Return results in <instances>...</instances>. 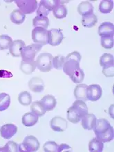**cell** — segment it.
<instances>
[{"label":"cell","mask_w":114,"mask_h":152,"mask_svg":"<svg viewBox=\"0 0 114 152\" xmlns=\"http://www.w3.org/2000/svg\"><path fill=\"white\" fill-rule=\"evenodd\" d=\"M96 136L102 142L111 141L114 137L113 128L111 124L105 119H99L96 120V124L93 129Z\"/></svg>","instance_id":"cell-1"},{"label":"cell","mask_w":114,"mask_h":152,"mask_svg":"<svg viewBox=\"0 0 114 152\" xmlns=\"http://www.w3.org/2000/svg\"><path fill=\"white\" fill-rule=\"evenodd\" d=\"M82 56L78 52H73L67 55L65 57V62L63 65V71L68 75L71 77L75 71L80 68V62Z\"/></svg>","instance_id":"cell-2"},{"label":"cell","mask_w":114,"mask_h":152,"mask_svg":"<svg viewBox=\"0 0 114 152\" xmlns=\"http://www.w3.org/2000/svg\"><path fill=\"white\" fill-rule=\"evenodd\" d=\"M100 65L103 67L102 73L107 77H113L114 58L113 56L109 53L102 55L99 60Z\"/></svg>","instance_id":"cell-3"},{"label":"cell","mask_w":114,"mask_h":152,"mask_svg":"<svg viewBox=\"0 0 114 152\" xmlns=\"http://www.w3.org/2000/svg\"><path fill=\"white\" fill-rule=\"evenodd\" d=\"M53 57L50 53H42L35 61L36 67L42 72H48L53 69Z\"/></svg>","instance_id":"cell-4"},{"label":"cell","mask_w":114,"mask_h":152,"mask_svg":"<svg viewBox=\"0 0 114 152\" xmlns=\"http://www.w3.org/2000/svg\"><path fill=\"white\" fill-rule=\"evenodd\" d=\"M39 140L33 135H28L24 138L23 143L19 145L20 152H34L40 148Z\"/></svg>","instance_id":"cell-5"},{"label":"cell","mask_w":114,"mask_h":152,"mask_svg":"<svg viewBox=\"0 0 114 152\" xmlns=\"http://www.w3.org/2000/svg\"><path fill=\"white\" fill-rule=\"evenodd\" d=\"M42 45L38 44H32L24 47L21 50V57L22 61H33L35 57L42 49Z\"/></svg>","instance_id":"cell-6"},{"label":"cell","mask_w":114,"mask_h":152,"mask_svg":"<svg viewBox=\"0 0 114 152\" xmlns=\"http://www.w3.org/2000/svg\"><path fill=\"white\" fill-rule=\"evenodd\" d=\"M24 14H31L38 9V1L36 0H16L14 1Z\"/></svg>","instance_id":"cell-7"},{"label":"cell","mask_w":114,"mask_h":152,"mask_svg":"<svg viewBox=\"0 0 114 152\" xmlns=\"http://www.w3.org/2000/svg\"><path fill=\"white\" fill-rule=\"evenodd\" d=\"M58 2V0H42L40 2L39 7L37 10V15L42 17H47Z\"/></svg>","instance_id":"cell-8"},{"label":"cell","mask_w":114,"mask_h":152,"mask_svg":"<svg viewBox=\"0 0 114 152\" xmlns=\"http://www.w3.org/2000/svg\"><path fill=\"white\" fill-rule=\"evenodd\" d=\"M32 39L35 44L46 45L48 44V31L42 27H35L32 31Z\"/></svg>","instance_id":"cell-9"},{"label":"cell","mask_w":114,"mask_h":152,"mask_svg":"<svg viewBox=\"0 0 114 152\" xmlns=\"http://www.w3.org/2000/svg\"><path fill=\"white\" fill-rule=\"evenodd\" d=\"M64 38L62 33L58 28H51L48 31V44L53 47L60 45Z\"/></svg>","instance_id":"cell-10"},{"label":"cell","mask_w":114,"mask_h":152,"mask_svg":"<svg viewBox=\"0 0 114 152\" xmlns=\"http://www.w3.org/2000/svg\"><path fill=\"white\" fill-rule=\"evenodd\" d=\"M102 90L98 84H91L87 87V98L91 102H96L101 98Z\"/></svg>","instance_id":"cell-11"},{"label":"cell","mask_w":114,"mask_h":152,"mask_svg":"<svg viewBox=\"0 0 114 152\" xmlns=\"http://www.w3.org/2000/svg\"><path fill=\"white\" fill-rule=\"evenodd\" d=\"M67 121L60 116L54 117L50 121V126L56 132H63L67 128Z\"/></svg>","instance_id":"cell-12"},{"label":"cell","mask_w":114,"mask_h":152,"mask_svg":"<svg viewBox=\"0 0 114 152\" xmlns=\"http://www.w3.org/2000/svg\"><path fill=\"white\" fill-rule=\"evenodd\" d=\"M17 132V127L13 124L3 125L0 129V135L4 139H10Z\"/></svg>","instance_id":"cell-13"},{"label":"cell","mask_w":114,"mask_h":152,"mask_svg":"<svg viewBox=\"0 0 114 152\" xmlns=\"http://www.w3.org/2000/svg\"><path fill=\"white\" fill-rule=\"evenodd\" d=\"M98 34L101 37H113V24L109 22L102 23L98 27Z\"/></svg>","instance_id":"cell-14"},{"label":"cell","mask_w":114,"mask_h":152,"mask_svg":"<svg viewBox=\"0 0 114 152\" xmlns=\"http://www.w3.org/2000/svg\"><path fill=\"white\" fill-rule=\"evenodd\" d=\"M28 87L30 90L35 93H40L44 90V83L41 78L35 77L28 82Z\"/></svg>","instance_id":"cell-15"},{"label":"cell","mask_w":114,"mask_h":152,"mask_svg":"<svg viewBox=\"0 0 114 152\" xmlns=\"http://www.w3.org/2000/svg\"><path fill=\"white\" fill-rule=\"evenodd\" d=\"M97 118L93 114H87L86 115L81 119V124L85 130L91 131L94 129L96 124Z\"/></svg>","instance_id":"cell-16"},{"label":"cell","mask_w":114,"mask_h":152,"mask_svg":"<svg viewBox=\"0 0 114 152\" xmlns=\"http://www.w3.org/2000/svg\"><path fill=\"white\" fill-rule=\"evenodd\" d=\"M26 47L24 41L22 40H16L13 41L9 47V52L13 57L21 56V50Z\"/></svg>","instance_id":"cell-17"},{"label":"cell","mask_w":114,"mask_h":152,"mask_svg":"<svg viewBox=\"0 0 114 152\" xmlns=\"http://www.w3.org/2000/svg\"><path fill=\"white\" fill-rule=\"evenodd\" d=\"M72 107L74 108L75 111L78 113L80 119L88 114V107L85 104V102L80 99H77L73 102Z\"/></svg>","instance_id":"cell-18"},{"label":"cell","mask_w":114,"mask_h":152,"mask_svg":"<svg viewBox=\"0 0 114 152\" xmlns=\"http://www.w3.org/2000/svg\"><path fill=\"white\" fill-rule=\"evenodd\" d=\"M77 10H78V13L82 17H84V16L93 14L94 8L91 2L88 1H84L80 3V4L78 6Z\"/></svg>","instance_id":"cell-19"},{"label":"cell","mask_w":114,"mask_h":152,"mask_svg":"<svg viewBox=\"0 0 114 152\" xmlns=\"http://www.w3.org/2000/svg\"><path fill=\"white\" fill-rule=\"evenodd\" d=\"M41 103L45 108L46 111H51L56 108L57 105V101L56 97L51 94L45 95L40 100Z\"/></svg>","instance_id":"cell-20"},{"label":"cell","mask_w":114,"mask_h":152,"mask_svg":"<svg viewBox=\"0 0 114 152\" xmlns=\"http://www.w3.org/2000/svg\"><path fill=\"white\" fill-rule=\"evenodd\" d=\"M39 117L32 112H28L25 113L22 118V122L25 126L30 127L34 126L38 122Z\"/></svg>","instance_id":"cell-21"},{"label":"cell","mask_w":114,"mask_h":152,"mask_svg":"<svg viewBox=\"0 0 114 152\" xmlns=\"http://www.w3.org/2000/svg\"><path fill=\"white\" fill-rule=\"evenodd\" d=\"M53 15L56 17L57 19H63V18H66L68 13V11L66 6L64 4H62L60 1H59L53 9Z\"/></svg>","instance_id":"cell-22"},{"label":"cell","mask_w":114,"mask_h":152,"mask_svg":"<svg viewBox=\"0 0 114 152\" xmlns=\"http://www.w3.org/2000/svg\"><path fill=\"white\" fill-rule=\"evenodd\" d=\"M88 86L86 84H78L74 90V96L77 99H80L86 102L88 99L87 98V89Z\"/></svg>","instance_id":"cell-23"},{"label":"cell","mask_w":114,"mask_h":152,"mask_svg":"<svg viewBox=\"0 0 114 152\" xmlns=\"http://www.w3.org/2000/svg\"><path fill=\"white\" fill-rule=\"evenodd\" d=\"M36 69L35 61H22L20 64V69L26 75H30Z\"/></svg>","instance_id":"cell-24"},{"label":"cell","mask_w":114,"mask_h":152,"mask_svg":"<svg viewBox=\"0 0 114 152\" xmlns=\"http://www.w3.org/2000/svg\"><path fill=\"white\" fill-rule=\"evenodd\" d=\"M30 110L38 117L43 116L46 113L45 108H44L43 104L41 103L40 101H35V102H33V103H32L31 105H30Z\"/></svg>","instance_id":"cell-25"},{"label":"cell","mask_w":114,"mask_h":152,"mask_svg":"<svg viewBox=\"0 0 114 152\" xmlns=\"http://www.w3.org/2000/svg\"><path fill=\"white\" fill-rule=\"evenodd\" d=\"M26 19L25 14L19 11V9H15L11 14V20L13 23L15 24H22Z\"/></svg>","instance_id":"cell-26"},{"label":"cell","mask_w":114,"mask_h":152,"mask_svg":"<svg viewBox=\"0 0 114 152\" xmlns=\"http://www.w3.org/2000/svg\"><path fill=\"white\" fill-rule=\"evenodd\" d=\"M49 19L47 17L36 16L32 20V25L34 27H42L46 29L49 26Z\"/></svg>","instance_id":"cell-27"},{"label":"cell","mask_w":114,"mask_h":152,"mask_svg":"<svg viewBox=\"0 0 114 152\" xmlns=\"http://www.w3.org/2000/svg\"><path fill=\"white\" fill-rule=\"evenodd\" d=\"M104 149V142L98 139L93 138L89 142V150L90 152H102Z\"/></svg>","instance_id":"cell-28"},{"label":"cell","mask_w":114,"mask_h":152,"mask_svg":"<svg viewBox=\"0 0 114 152\" xmlns=\"http://www.w3.org/2000/svg\"><path fill=\"white\" fill-rule=\"evenodd\" d=\"M97 22V18L95 14L86 15L82 18V24L87 28H91L94 26Z\"/></svg>","instance_id":"cell-29"},{"label":"cell","mask_w":114,"mask_h":152,"mask_svg":"<svg viewBox=\"0 0 114 152\" xmlns=\"http://www.w3.org/2000/svg\"><path fill=\"white\" fill-rule=\"evenodd\" d=\"M113 8V1L111 0H103L99 4V11L101 13H111Z\"/></svg>","instance_id":"cell-30"},{"label":"cell","mask_w":114,"mask_h":152,"mask_svg":"<svg viewBox=\"0 0 114 152\" xmlns=\"http://www.w3.org/2000/svg\"><path fill=\"white\" fill-rule=\"evenodd\" d=\"M18 101L22 105L27 106L31 104L32 98L31 94L27 91H23L20 92L18 95Z\"/></svg>","instance_id":"cell-31"},{"label":"cell","mask_w":114,"mask_h":152,"mask_svg":"<svg viewBox=\"0 0 114 152\" xmlns=\"http://www.w3.org/2000/svg\"><path fill=\"white\" fill-rule=\"evenodd\" d=\"M11 104V96L9 94L0 93V111H4L9 107Z\"/></svg>","instance_id":"cell-32"},{"label":"cell","mask_w":114,"mask_h":152,"mask_svg":"<svg viewBox=\"0 0 114 152\" xmlns=\"http://www.w3.org/2000/svg\"><path fill=\"white\" fill-rule=\"evenodd\" d=\"M67 120L70 122L73 123V124H77L81 120L78 113L75 111L72 106H71L67 110Z\"/></svg>","instance_id":"cell-33"},{"label":"cell","mask_w":114,"mask_h":152,"mask_svg":"<svg viewBox=\"0 0 114 152\" xmlns=\"http://www.w3.org/2000/svg\"><path fill=\"white\" fill-rule=\"evenodd\" d=\"M70 79L74 83L80 84L84 81V73L82 69L80 68L77 71H75L72 75L71 76Z\"/></svg>","instance_id":"cell-34"},{"label":"cell","mask_w":114,"mask_h":152,"mask_svg":"<svg viewBox=\"0 0 114 152\" xmlns=\"http://www.w3.org/2000/svg\"><path fill=\"white\" fill-rule=\"evenodd\" d=\"M19 145L14 141H9L4 147H0V152H17Z\"/></svg>","instance_id":"cell-35"},{"label":"cell","mask_w":114,"mask_h":152,"mask_svg":"<svg viewBox=\"0 0 114 152\" xmlns=\"http://www.w3.org/2000/svg\"><path fill=\"white\" fill-rule=\"evenodd\" d=\"M12 42H13V40L8 35H1L0 36V49L1 50L9 49Z\"/></svg>","instance_id":"cell-36"},{"label":"cell","mask_w":114,"mask_h":152,"mask_svg":"<svg viewBox=\"0 0 114 152\" xmlns=\"http://www.w3.org/2000/svg\"><path fill=\"white\" fill-rule=\"evenodd\" d=\"M65 62V57L62 55H58L53 58V67L56 69H62Z\"/></svg>","instance_id":"cell-37"},{"label":"cell","mask_w":114,"mask_h":152,"mask_svg":"<svg viewBox=\"0 0 114 152\" xmlns=\"http://www.w3.org/2000/svg\"><path fill=\"white\" fill-rule=\"evenodd\" d=\"M113 37H101V45L105 49H112L113 47Z\"/></svg>","instance_id":"cell-38"},{"label":"cell","mask_w":114,"mask_h":152,"mask_svg":"<svg viewBox=\"0 0 114 152\" xmlns=\"http://www.w3.org/2000/svg\"><path fill=\"white\" fill-rule=\"evenodd\" d=\"M45 152H58V145L54 141H48L43 146Z\"/></svg>","instance_id":"cell-39"},{"label":"cell","mask_w":114,"mask_h":152,"mask_svg":"<svg viewBox=\"0 0 114 152\" xmlns=\"http://www.w3.org/2000/svg\"><path fill=\"white\" fill-rule=\"evenodd\" d=\"M73 151L72 148L70 146L66 145V144H61L60 145L58 146V152H71Z\"/></svg>","instance_id":"cell-40"},{"label":"cell","mask_w":114,"mask_h":152,"mask_svg":"<svg viewBox=\"0 0 114 152\" xmlns=\"http://www.w3.org/2000/svg\"><path fill=\"white\" fill-rule=\"evenodd\" d=\"M13 74L7 70H0V78H11Z\"/></svg>","instance_id":"cell-41"}]
</instances>
